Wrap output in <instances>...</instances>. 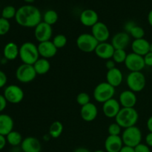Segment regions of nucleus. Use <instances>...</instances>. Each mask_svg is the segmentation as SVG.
I'll use <instances>...</instances> for the list:
<instances>
[{
	"instance_id": "nucleus-44",
	"label": "nucleus",
	"mask_w": 152,
	"mask_h": 152,
	"mask_svg": "<svg viewBox=\"0 0 152 152\" xmlns=\"http://www.w3.org/2000/svg\"><path fill=\"white\" fill-rule=\"evenodd\" d=\"M120 152H135V151L134 148L127 146V145H124V146H123V148H121Z\"/></svg>"
},
{
	"instance_id": "nucleus-40",
	"label": "nucleus",
	"mask_w": 152,
	"mask_h": 152,
	"mask_svg": "<svg viewBox=\"0 0 152 152\" xmlns=\"http://www.w3.org/2000/svg\"><path fill=\"white\" fill-rule=\"evenodd\" d=\"M7 100L4 98V95L0 94V113L2 112L4 109H5L6 106H7Z\"/></svg>"
},
{
	"instance_id": "nucleus-35",
	"label": "nucleus",
	"mask_w": 152,
	"mask_h": 152,
	"mask_svg": "<svg viewBox=\"0 0 152 152\" xmlns=\"http://www.w3.org/2000/svg\"><path fill=\"white\" fill-rule=\"evenodd\" d=\"M77 102L79 105L81 106L86 105V104L89 103L90 102V96L86 92H82L80 93L77 96Z\"/></svg>"
},
{
	"instance_id": "nucleus-43",
	"label": "nucleus",
	"mask_w": 152,
	"mask_h": 152,
	"mask_svg": "<svg viewBox=\"0 0 152 152\" xmlns=\"http://www.w3.org/2000/svg\"><path fill=\"white\" fill-rule=\"evenodd\" d=\"M145 142L149 147H152V132H149L145 137Z\"/></svg>"
},
{
	"instance_id": "nucleus-28",
	"label": "nucleus",
	"mask_w": 152,
	"mask_h": 152,
	"mask_svg": "<svg viewBox=\"0 0 152 152\" xmlns=\"http://www.w3.org/2000/svg\"><path fill=\"white\" fill-rule=\"evenodd\" d=\"M6 140H7V142H8L10 145L13 147L21 145L23 140L22 134L19 132L13 130L6 136Z\"/></svg>"
},
{
	"instance_id": "nucleus-14",
	"label": "nucleus",
	"mask_w": 152,
	"mask_h": 152,
	"mask_svg": "<svg viewBox=\"0 0 152 152\" xmlns=\"http://www.w3.org/2000/svg\"><path fill=\"white\" fill-rule=\"evenodd\" d=\"M114 48L111 45V43L99 42L96 46L94 52L98 57L102 59H112V56L114 53Z\"/></svg>"
},
{
	"instance_id": "nucleus-48",
	"label": "nucleus",
	"mask_w": 152,
	"mask_h": 152,
	"mask_svg": "<svg viewBox=\"0 0 152 152\" xmlns=\"http://www.w3.org/2000/svg\"><path fill=\"white\" fill-rule=\"evenodd\" d=\"M34 1H35V0H24V1H25L26 3H28V4H32V3L34 2Z\"/></svg>"
},
{
	"instance_id": "nucleus-21",
	"label": "nucleus",
	"mask_w": 152,
	"mask_h": 152,
	"mask_svg": "<svg viewBox=\"0 0 152 152\" xmlns=\"http://www.w3.org/2000/svg\"><path fill=\"white\" fill-rule=\"evenodd\" d=\"M119 100L123 108H134L137 99L134 92L131 90H126L120 94Z\"/></svg>"
},
{
	"instance_id": "nucleus-1",
	"label": "nucleus",
	"mask_w": 152,
	"mask_h": 152,
	"mask_svg": "<svg viewBox=\"0 0 152 152\" xmlns=\"http://www.w3.org/2000/svg\"><path fill=\"white\" fill-rule=\"evenodd\" d=\"M18 25L25 28H36L41 22L42 14L37 7L26 4L19 7L15 16Z\"/></svg>"
},
{
	"instance_id": "nucleus-27",
	"label": "nucleus",
	"mask_w": 152,
	"mask_h": 152,
	"mask_svg": "<svg viewBox=\"0 0 152 152\" xmlns=\"http://www.w3.org/2000/svg\"><path fill=\"white\" fill-rule=\"evenodd\" d=\"M33 65L37 74H40V75L47 74L50 68V62L47 59H45V58H39Z\"/></svg>"
},
{
	"instance_id": "nucleus-18",
	"label": "nucleus",
	"mask_w": 152,
	"mask_h": 152,
	"mask_svg": "<svg viewBox=\"0 0 152 152\" xmlns=\"http://www.w3.org/2000/svg\"><path fill=\"white\" fill-rule=\"evenodd\" d=\"M130 41V36L128 33L120 32L116 34L113 37L111 45H112L115 50H117V49L125 50L129 46Z\"/></svg>"
},
{
	"instance_id": "nucleus-50",
	"label": "nucleus",
	"mask_w": 152,
	"mask_h": 152,
	"mask_svg": "<svg viewBox=\"0 0 152 152\" xmlns=\"http://www.w3.org/2000/svg\"><path fill=\"white\" fill-rule=\"evenodd\" d=\"M94 152H105V151H102V150H96V151H95Z\"/></svg>"
},
{
	"instance_id": "nucleus-26",
	"label": "nucleus",
	"mask_w": 152,
	"mask_h": 152,
	"mask_svg": "<svg viewBox=\"0 0 152 152\" xmlns=\"http://www.w3.org/2000/svg\"><path fill=\"white\" fill-rule=\"evenodd\" d=\"M126 29L128 31V34H130L134 39H142L145 36V31L140 26L135 25L134 22H129L126 24Z\"/></svg>"
},
{
	"instance_id": "nucleus-17",
	"label": "nucleus",
	"mask_w": 152,
	"mask_h": 152,
	"mask_svg": "<svg viewBox=\"0 0 152 152\" xmlns=\"http://www.w3.org/2000/svg\"><path fill=\"white\" fill-rule=\"evenodd\" d=\"M21 149L23 152H40L42 145L40 141L34 137H28L22 140Z\"/></svg>"
},
{
	"instance_id": "nucleus-5",
	"label": "nucleus",
	"mask_w": 152,
	"mask_h": 152,
	"mask_svg": "<svg viewBox=\"0 0 152 152\" xmlns=\"http://www.w3.org/2000/svg\"><path fill=\"white\" fill-rule=\"evenodd\" d=\"M123 144L127 146L135 148L137 145L141 143L142 140V132L140 129L137 126L126 129L122 135Z\"/></svg>"
},
{
	"instance_id": "nucleus-24",
	"label": "nucleus",
	"mask_w": 152,
	"mask_h": 152,
	"mask_svg": "<svg viewBox=\"0 0 152 152\" xmlns=\"http://www.w3.org/2000/svg\"><path fill=\"white\" fill-rule=\"evenodd\" d=\"M106 80L107 83H109L113 87H117L123 83V73L119 68H117L108 70L106 74Z\"/></svg>"
},
{
	"instance_id": "nucleus-47",
	"label": "nucleus",
	"mask_w": 152,
	"mask_h": 152,
	"mask_svg": "<svg viewBox=\"0 0 152 152\" xmlns=\"http://www.w3.org/2000/svg\"><path fill=\"white\" fill-rule=\"evenodd\" d=\"M74 152H91L88 149L86 148H79L77 149H76Z\"/></svg>"
},
{
	"instance_id": "nucleus-37",
	"label": "nucleus",
	"mask_w": 152,
	"mask_h": 152,
	"mask_svg": "<svg viewBox=\"0 0 152 152\" xmlns=\"http://www.w3.org/2000/svg\"><path fill=\"white\" fill-rule=\"evenodd\" d=\"M135 152H151L150 148L146 144L140 143L134 148Z\"/></svg>"
},
{
	"instance_id": "nucleus-23",
	"label": "nucleus",
	"mask_w": 152,
	"mask_h": 152,
	"mask_svg": "<svg viewBox=\"0 0 152 152\" xmlns=\"http://www.w3.org/2000/svg\"><path fill=\"white\" fill-rule=\"evenodd\" d=\"M14 123L10 116L0 114V134L6 137L13 129Z\"/></svg>"
},
{
	"instance_id": "nucleus-32",
	"label": "nucleus",
	"mask_w": 152,
	"mask_h": 152,
	"mask_svg": "<svg viewBox=\"0 0 152 152\" xmlns=\"http://www.w3.org/2000/svg\"><path fill=\"white\" fill-rule=\"evenodd\" d=\"M127 53L126 50H122V49H117L114 50V55L112 56V59L116 63H123L126 61L127 57Z\"/></svg>"
},
{
	"instance_id": "nucleus-39",
	"label": "nucleus",
	"mask_w": 152,
	"mask_h": 152,
	"mask_svg": "<svg viewBox=\"0 0 152 152\" xmlns=\"http://www.w3.org/2000/svg\"><path fill=\"white\" fill-rule=\"evenodd\" d=\"M144 61H145V64L147 66L151 67L152 66V53L151 52H148L146 55L143 56Z\"/></svg>"
},
{
	"instance_id": "nucleus-3",
	"label": "nucleus",
	"mask_w": 152,
	"mask_h": 152,
	"mask_svg": "<svg viewBox=\"0 0 152 152\" xmlns=\"http://www.w3.org/2000/svg\"><path fill=\"white\" fill-rule=\"evenodd\" d=\"M19 56L24 64L33 65L39 59L38 47L34 43L26 42L19 48Z\"/></svg>"
},
{
	"instance_id": "nucleus-38",
	"label": "nucleus",
	"mask_w": 152,
	"mask_h": 152,
	"mask_svg": "<svg viewBox=\"0 0 152 152\" xmlns=\"http://www.w3.org/2000/svg\"><path fill=\"white\" fill-rule=\"evenodd\" d=\"M7 82V77L5 73L0 70V88L4 87Z\"/></svg>"
},
{
	"instance_id": "nucleus-2",
	"label": "nucleus",
	"mask_w": 152,
	"mask_h": 152,
	"mask_svg": "<svg viewBox=\"0 0 152 152\" xmlns=\"http://www.w3.org/2000/svg\"><path fill=\"white\" fill-rule=\"evenodd\" d=\"M139 119V114L134 108H123L116 116V123L125 129L136 125Z\"/></svg>"
},
{
	"instance_id": "nucleus-7",
	"label": "nucleus",
	"mask_w": 152,
	"mask_h": 152,
	"mask_svg": "<svg viewBox=\"0 0 152 152\" xmlns=\"http://www.w3.org/2000/svg\"><path fill=\"white\" fill-rule=\"evenodd\" d=\"M126 83L131 91L140 92L144 89L146 83L145 77L141 71L131 72L128 75Z\"/></svg>"
},
{
	"instance_id": "nucleus-36",
	"label": "nucleus",
	"mask_w": 152,
	"mask_h": 152,
	"mask_svg": "<svg viewBox=\"0 0 152 152\" xmlns=\"http://www.w3.org/2000/svg\"><path fill=\"white\" fill-rule=\"evenodd\" d=\"M108 133L111 136H119L121 132V127L117 123H111L108 126Z\"/></svg>"
},
{
	"instance_id": "nucleus-22",
	"label": "nucleus",
	"mask_w": 152,
	"mask_h": 152,
	"mask_svg": "<svg viewBox=\"0 0 152 152\" xmlns=\"http://www.w3.org/2000/svg\"><path fill=\"white\" fill-rule=\"evenodd\" d=\"M150 43L145 39H134L132 43V49L133 53L144 56L149 52Z\"/></svg>"
},
{
	"instance_id": "nucleus-29",
	"label": "nucleus",
	"mask_w": 152,
	"mask_h": 152,
	"mask_svg": "<svg viewBox=\"0 0 152 152\" xmlns=\"http://www.w3.org/2000/svg\"><path fill=\"white\" fill-rule=\"evenodd\" d=\"M63 125L59 121H55L49 128V135L53 138H58L62 133Z\"/></svg>"
},
{
	"instance_id": "nucleus-46",
	"label": "nucleus",
	"mask_w": 152,
	"mask_h": 152,
	"mask_svg": "<svg viewBox=\"0 0 152 152\" xmlns=\"http://www.w3.org/2000/svg\"><path fill=\"white\" fill-rule=\"evenodd\" d=\"M148 22L149 25L152 27V9L149 11L148 14Z\"/></svg>"
},
{
	"instance_id": "nucleus-16",
	"label": "nucleus",
	"mask_w": 152,
	"mask_h": 152,
	"mask_svg": "<svg viewBox=\"0 0 152 152\" xmlns=\"http://www.w3.org/2000/svg\"><path fill=\"white\" fill-rule=\"evenodd\" d=\"M81 23L86 27H93L99 22L97 13L92 9H86L81 13L80 16Z\"/></svg>"
},
{
	"instance_id": "nucleus-10",
	"label": "nucleus",
	"mask_w": 152,
	"mask_h": 152,
	"mask_svg": "<svg viewBox=\"0 0 152 152\" xmlns=\"http://www.w3.org/2000/svg\"><path fill=\"white\" fill-rule=\"evenodd\" d=\"M125 65L131 72L141 71L145 66L143 56L134 53H131L127 55Z\"/></svg>"
},
{
	"instance_id": "nucleus-25",
	"label": "nucleus",
	"mask_w": 152,
	"mask_h": 152,
	"mask_svg": "<svg viewBox=\"0 0 152 152\" xmlns=\"http://www.w3.org/2000/svg\"><path fill=\"white\" fill-rule=\"evenodd\" d=\"M19 48L15 42H10L7 43L3 49V55L7 61L15 60L19 56Z\"/></svg>"
},
{
	"instance_id": "nucleus-51",
	"label": "nucleus",
	"mask_w": 152,
	"mask_h": 152,
	"mask_svg": "<svg viewBox=\"0 0 152 152\" xmlns=\"http://www.w3.org/2000/svg\"><path fill=\"white\" fill-rule=\"evenodd\" d=\"M1 56H0V62H1Z\"/></svg>"
},
{
	"instance_id": "nucleus-34",
	"label": "nucleus",
	"mask_w": 152,
	"mask_h": 152,
	"mask_svg": "<svg viewBox=\"0 0 152 152\" xmlns=\"http://www.w3.org/2000/svg\"><path fill=\"white\" fill-rule=\"evenodd\" d=\"M10 29V23L9 20L0 18V36H4L9 32Z\"/></svg>"
},
{
	"instance_id": "nucleus-4",
	"label": "nucleus",
	"mask_w": 152,
	"mask_h": 152,
	"mask_svg": "<svg viewBox=\"0 0 152 152\" xmlns=\"http://www.w3.org/2000/svg\"><path fill=\"white\" fill-rule=\"evenodd\" d=\"M115 94V88L108 83H101L96 86L94 91V97L98 102L104 103L112 99Z\"/></svg>"
},
{
	"instance_id": "nucleus-41",
	"label": "nucleus",
	"mask_w": 152,
	"mask_h": 152,
	"mask_svg": "<svg viewBox=\"0 0 152 152\" xmlns=\"http://www.w3.org/2000/svg\"><path fill=\"white\" fill-rule=\"evenodd\" d=\"M115 63L116 62H114L113 59H108V60L106 61V63H105V67H106V68L108 70H111V69H113V68H116L115 67Z\"/></svg>"
},
{
	"instance_id": "nucleus-13",
	"label": "nucleus",
	"mask_w": 152,
	"mask_h": 152,
	"mask_svg": "<svg viewBox=\"0 0 152 152\" xmlns=\"http://www.w3.org/2000/svg\"><path fill=\"white\" fill-rule=\"evenodd\" d=\"M120 109L121 108H120V102L114 98L104 102L102 106L103 114L108 118H115Z\"/></svg>"
},
{
	"instance_id": "nucleus-20",
	"label": "nucleus",
	"mask_w": 152,
	"mask_h": 152,
	"mask_svg": "<svg viewBox=\"0 0 152 152\" xmlns=\"http://www.w3.org/2000/svg\"><path fill=\"white\" fill-rule=\"evenodd\" d=\"M98 114V109L94 103L89 102L82 106L80 110V114L83 120L86 122H91L96 118Z\"/></svg>"
},
{
	"instance_id": "nucleus-49",
	"label": "nucleus",
	"mask_w": 152,
	"mask_h": 152,
	"mask_svg": "<svg viewBox=\"0 0 152 152\" xmlns=\"http://www.w3.org/2000/svg\"><path fill=\"white\" fill-rule=\"evenodd\" d=\"M149 52H151V53H152V43H150V46H149Z\"/></svg>"
},
{
	"instance_id": "nucleus-12",
	"label": "nucleus",
	"mask_w": 152,
	"mask_h": 152,
	"mask_svg": "<svg viewBox=\"0 0 152 152\" xmlns=\"http://www.w3.org/2000/svg\"><path fill=\"white\" fill-rule=\"evenodd\" d=\"M91 34L99 42H105L110 37V31L105 23L98 22L91 28Z\"/></svg>"
},
{
	"instance_id": "nucleus-30",
	"label": "nucleus",
	"mask_w": 152,
	"mask_h": 152,
	"mask_svg": "<svg viewBox=\"0 0 152 152\" xmlns=\"http://www.w3.org/2000/svg\"><path fill=\"white\" fill-rule=\"evenodd\" d=\"M58 19H59L58 13H56V11L53 10H47L44 13V16H43V20H44L43 22L51 25V26L56 23Z\"/></svg>"
},
{
	"instance_id": "nucleus-45",
	"label": "nucleus",
	"mask_w": 152,
	"mask_h": 152,
	"mask_svg": "<svg viewBox=\"0 0 152 152\" xmlns=\"http://www.w3.org/2000/svg\"><path fill=\"white\" fill-rule=\"evenodd\" d=\"M147 128H148L149 132H152V116L148 118L147 121Z\"/></svg>"
},
{
	"instance_id": "nucleus-42",
	"label": "nucleus",
	"mask_w": 152,
	"mask_h": 152,
	"mask_svg": "<svg viewBox=\"0 0 152 152\" xmlns=\"http://www.w3.org/2000/svg\"><path fill=\"white\" fill-rule=\"evenodd\" d=\"M6 143H7L6 137L0 134V151H1V150L5 147Z\"/></svg>"
},
{
	"instance_id": "nucleus-9",
	"label": "nucleus",
	"mask_w": 152,
	"mask_h": 152,
	"mask_svg": "<svg viewBox=\"0 0 152 152\" xmlns=\"http://www.w3.org/2000/svg\"><path fill=\"white\" fill-rule=\"evenodd\" d=\"M3 95L7 102L18 104L23 100L24 91L16 85H10L4 88Z\"/></svg>"
},
{
	"instance_id": "nucleus-8",
	"label": "nucleus",
	"mask_w": 152,
	"mask_h": 152,
	"mask_svg": "<svg viewBox=\"0 0 152 152\" xmlns=\"http://www.w3.org/2000/svg\"><path fill=\"white\" fill-rule=\"evenodd\" d=\"M37 72L34 65L22 64L16 71V77L20 83H29L37 77Z\"/></svg>"
},
{
	"instance_id": "nucleus-6",
	"label": "nucleus",
	"mask_w": 152,
	"mask_h": 152,
	"mask_svg": "<svg viewBox=\"0 0 152 152\" xmlns=\"http://www.w3.org/2000/svg\"><path fill=\"white\" fill-rule=\"evenodd\" d=\"M99 42L91 34H82L77 39V45L80 50L85 53L94 51Z\"/></svg>"
},
{
	"instance_id": "nucleus-33",
	"label": "nucleus",
	"mask_w": 152,
	"mask_h": 152,
	"mask_svg": "<svg viewBox=\"0 0 152 152\" xmlns=\"http://www.w3.org/2000/svg\"><path fill=\"white\" fill-rule=\"evenodd\" d=\"M52 42L57 49L62 48L66 45L67 38L63 34H58L56 37H54Z\"/></svg>"
},
{
	"instance_id": "nucleus-11",
	"label": "nucleus",
	"mask_w": 152,
	"mask_h": 152,
	"mask_svg": "<svg viewBox=\"0 0 152 152\" xmlns=\"http://www.w3.org/2000/svg\"><path fill=\"white\" fill-rule=\"evenodd\" d=\"M53 34L51 25L45 23L44 22H41L35 28L34 31V36L36 39L39 42L50 41V38Z\"/></svg>"
},
{
	"instance_id": "nucleus-31",
	"label": "nucleus",
	"mask_w": 152,
	"mask_h": 152,
	"mask_svg": "<svg viewBox=\"0 0 152 152\" xmlns=\"http://www.w3.org/2000/svg\"><path fill=\"white\" fill-rule=\"evenodd\" d=\"M16 11H17V10L13 6H5L2 9V11H1V17L7 19V20L13 19V18H15V16H16Z\"/></svg>"
},
{
	"instance_id": "nucleus-15",
	"label": "nucleus",
	"mask_w": 152,
	"mask_h": 152,
	"mask_svg": "<svg viewBox=\"0 0 152 152\" xmlns=\"http://www.w3.org/2000/svg\"><path fill=\"white\" fill-rule=\"evenodd\" d=\"M37 47H38L39 56H41L42 58H45V59L53 57L56 54V52L58 50L52 41L39 42Z\"/></svg>"
},
{
	"instance_id": "nucleus-19",
	"label": "nucleus",
	"mask_w": 152,
	"mask_h": 152,
	"mask_svg": "<svg viewBox=\"0 0 152 152\" xmlns=\"http://www.w3.org/2000/svg\"><path fill=\"white\" fill-rule=\"evenodd\" d=\"M123 146L122 137L109 135L105 141V148L107 152H120Z\"/></svg>"
}]
</instances>
